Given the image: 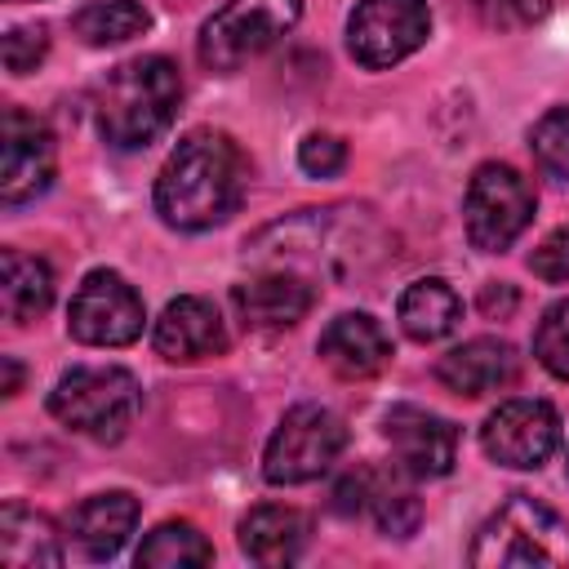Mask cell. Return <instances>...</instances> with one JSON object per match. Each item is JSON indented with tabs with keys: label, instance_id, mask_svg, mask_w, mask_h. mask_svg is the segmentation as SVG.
Wrapping results in <instances>:
<instances>
[{
	"label": "cell",
	"instance_id": "cell-1",
	"mask_svg": "<svg viewBox=\"0 0 569 569\" xmlns=\"http://www.w3.org/2000/svg\"><path fill=\"white\" fill-rule=\"evenodd\" d=\"M249 187V160L222 129H191L178 138L156 173V213L173 231H209L227 222Z\"/></svg>",
	"mask_w": 569,
	"mask_h": 569
},
{
	"label": "cell",
	"instance_id": "cell-2",
	"mask_svg": "<svg viewBox=\"0 0 569 569\" xmlns=\"http://www.w3.org/2000/svg\"><path fill=\"white\" fill-rule=\"evenodd\" d=\"M182 107V76L164 53H142L111 67L93 93L98 133L116 151L151 147Z\"/></svg>",
	"mask_w": 569,
	"mask_h": 569
},
{
	"label": "cell",
	"instance_id": "cell-3",
	"mask_svg": "<svg viewBox=\"0 0 569 569\" xmlns=\"http://www.w3.org/2000/svg\"><path fill=\"white\" fill-rule=\"evenodd\" d=\"M138 405H142V387L120 365H76L49 391V413L67 431L89 436L98 445H116L133 427Z\"/></svg>",
	"mask_w": 569,
	"mask_h": 569
},
{
	"label": "cell",
	"instance_id": "cell-4",
	"mask_svg": "<svg viewBox=\"0 0 569 569\" xmlns=\"http://www.w3.org/2000/svg\"><path fill=\"white\" fill-rule=\"evenodd\" d=\"M476 569L507 565H569V520L529 493H511L471 538Z\"/></svg>",
	"mask_w": 569,
	"mask_h": 569
},
{
	"label": "cell",
	"instance_id": "cell-5",
	"mask_svg": "<svg viewBox=\"0 0 569 569\" xmlns=\"http://www.w3.org/2000/svg\"><path fill=\"white\" fill-rule=\"evenodd\" d=\"M302 18V0H227L204 18L196 53L209 71H240L276 40H284Z\"/></svg>",
	"mask_w": 569,
	"mask_h": 569
},
{
	"label": "cell",
	"instance_id": "cell-6",
	"mask_svg": "<svg viewBox=\"0 0 569 569\" xmlns=\"http://www.w3.org/2000/svg\"><path fill=\"white\" fill-rule=\"evenodd\" d=\"M533 209H538V196H533V182L516 169V164H502V160H485L471 182H467V196H462V227H467V240L480 249V253H502L511 249L525 227L533 222Z\"/></svg>",
	"mask_w": 569,
	"mask_h": 569
},
{
	"label": "cell",
	"instance_id": "cell-7",
	"mask_svg": "<svg viewBox=\"0 0 569 569\" xmlns=\"http://www.w3.org/2000/svg\"><path fill=\"white\" fill-rule=\"evenodd\" d=\"M347 449V422L325 405H293L267 449H262V476L271 485H307L320 480Z\"/></svg>",
	"mask_w": 569,
	"mask_h": 569
},
{
	"label": "cell",
	"instance_id": "cell-8",
	"mask_svg": "<svg viewBox=\"0 0 569 569\" xmlns=\"http://www.w3.org/2000/svg\"><path fill=\"white\" fill-rule=\"evenodd\" d=\"M147 325V307L138 298V289L111 271V267H93L67 307V333L84 347H129L142 338Z\"/></svg>",
	"mask_w": 569,
	"mask_h": 569
},
{
	"label": "cell",
	"instance_id": "cell-9",
	"mask_svg": "<svg viewBox=\"0 0 569 569\" xmlns=\"http://www.w3.org/2000/svg\"><path fill=\"white\" fill-rule=\"evenodd\" d=\"M431 36L427 0H360L347 18V53L365 71H387Z\"/></svg>",
	"mask_w": 569,
	"mask_h": 569
},
{
	"label": "cell",
	"instance_id": "cell-10",
	"mask_svg": "<svg viewBox=\"0 0 569 569\" xmlns=\"http://www.w3.org/2000/svg\"><path fill=\"white\" fill-rule=\"evenodd\" d=\"M58 173V142L53 129L22 107H4L0 116V204L18 209L31 204L53 187Z\"/></svg>",
	"mask_w": 569,
	"mask_h": 569
},
{
	"label": "cell",
	"instance_id": "cell-11",
	"mask_svg": "<svg viewBox=\"0 0 569 569\" xmlns=\"http://www.w3.org/2000/svg\"><path fill=\"white\" fill-rule=\"evenodd\" d=\"M560 445V413L547 400H502L485 427H480V449L511 471H538Z\"/></svg>",
	"mask_w": 569,
	"mask_h": 569
},
{
	"label": "cell",
	"instance_id": "cell-12",
	"mask_svg": "<svg viewBox=\"0 0 569 569\" xmlns=\"http://www.w3.org/2000/svg\"><path fill=\"white\" fill-rule=\"evenodd\" d=\"M413 476L405 467L396 471H373V467H356L338 480L333 489V507L342 516H373L382 538H409L422 520V502L409 485Z\"/></svg>",
	"mask_w": 569,
	"mask_h": 569
},
{
	"label": "cell",
	"instance_id": "cell-13",
	"mask_svg": "<svg viewBox=\"0 0 569 569\" xmlns=\"http://www.w3.org/2000/svg\"><path fill=\"white\" fill-rule=\"evenodd\" d=\"M382 436L396 453V467H405L413 480L449 476L458 462V427L431 409L391 405L382 418Z\"/></svg>",
	"mask_w": 569,
	"mask_h": 569
},
{
	"label": "cell",
	"instance_id": "cell-14",
	"mask_svg": "<svg viewBox=\"0 0 569 569\" xmlns=\"http://www.w3.org/2000/svg\"><path fill=\"white\" fill-rule=\"evenodd\" d=\"M231 302H236L244 329L276 333V329H293L316 307V284L293 267H271V271L240 280L231 289Z\"/></svg>",
	"mask_w": 569,
	"mask_h": 569
},
{
	"label": "cell",
	"instance_id": "cell-15",
	"mask_svg": "<svg viewBox=\"0 0 569 569\" xmlns=\"http://www.w3.org/2000/svg\"><path fill=\"white\" fill-rule=\"evenodd\" d=\"M151 347H156V356H164L173 365H196V360L227 351V325L209 298L182 293V298H169L164 311L156 316Z\"/></svg>",
	"mask_w": 569,
	"mask_h": 569
},
{
	"label": "cell",
	"instance_id": "cell-16",
	"mask_svg": "<svg viewBox=\"0 0 569 569\" xmlns=\"http://www.w3.org/2000/svg\"><path fill=\"white\" fill-rule=\"evenodd\" d=\"M520 378V356L502 338H467L436 360V382L453 396H489Z\"/></svg>",
	"mask_w": 569,
	"mask_h": 569
},
{
	"label": "cell",
	"instance_id": "cell-17",
	"mask_svg": "<svg viewBox=\"0 0 569 569\" xmlns=\"http://www.w3.org/2000/svg\"><path fill=\"white\" fill-rule=\"evenodd\" d=\"M320 360L347 378V382H360V378H373L387 369L391 360V338L387 329L369 316V311H342L333 316L325 329H320V342H316Z\"/></svg>",
	"mask_w": 569,
	"mask_h": 569
},
{
	"label": "cell",
	"instance_id": "cell-18",
	"mask_svg": "<svg viewBox=\"0 0 569 569\" xmlns=\"http://www.w3.org/2000/svg\"><path fill=\"white\" fill-rule=\"evenodd\" d=\"M138 516H142V507L129 489H107V493H89L67 516V533L89 560H111L138 529Z\"/></svg>",
	"mask_w": 569,
	"mask_h": 569
},
{
	"label": "cell",
	"instance_id": "cell-19",
	"mask_svg": "<svg viewBox=\"0 0 569 569\" xmlns=\"http://www.w3.org/2000/svg\"><path fill=\"white\" fill-rule=\"evenodd\" d=\"M240 551L253 565H293L307 551L311 538V520L298 507H280V502H262L240 520Z\"/></svg>",
	"mask_w": 569,
	"mask_h": 569
},
{
	"label": "cell",
	"instance_id": "cell-20",
	"mask_svg": "<svg viewBox=\"0 0 569 569\" xmlns=\"http://www.w3.org/2000/svg\"><path fill=\"white\" fill-rule=\"evenodd\" d=\"M62 538L53 520L18 498L4 502L0 511V565L4 569H40V565H62Z\"/></svg>",
	"mask_w": 569,
	"mask_h": 569
},
{
	"label": "cell",
	"instance_id": "cell-21",
	"mask_svg": "<svg viewBox=\"0 0 569 569\" xmlns=\"http://www.w3.org/2000/svg\"><path fill=\"white\" fill-rule=\"evenodd\" d=\"M53 307V267L22 249H0V311L13 329L40 320Z\"/></svg>",
	"mask_w": 569,
	"mask_h": 569
},
{
	"label": "cell",
	"instance_id": "cell-22",
	"mask_svg": "<svg viewBox=\"0 0 569 569\" xmlns=\"http://www.w3.org/2000/svg\"><path fill=\"white\" fill-rule=\"evenodd\" d=\"M396 320H400V329H405L413 342H422V347H427V342H445V338L462 325V298L453 293L449 280L422 276V280H413V284L400 293Z\"/></svg>",
	"mask_w": 569,
	"mask_h": 569
},
{
	"label": "cell",
	"instance_id": "cell-23",
	"mask_svg": "<svg viewBox=\"0 0 569 569\" xmlns=\"http://www.w3.org/2000/svg\"><path fill=\"white\" fill-rule=\"evenodd\" d=\"M151 27V9L142 0H89L84 9L71 13V31L89 44V49H107V44H124L133 36H142Z\"/></svg>",
	"mask_w": 569,
	"mask_h": 569
},
{
	"label": "cell",
	"instance_id": "cell-24",
	"mask_svg": "<svg viewBox=\"0 0 569 569\" xmlns=\"http://www.w3.org/2000/svg\"><path fill=\"white\" fill-rule=\"evenodd\" d=\"M209 560H213V542L191 520H164L138 547V565L147 569H182V565H209Z\"/></svg>",
	"mask_w": 569,
	"mask_h": 569
},
{
	"label": "cell",
	"instance_id": "cell-25",
	"mask_svg": "<svg viewBox=\"0 0 569 569\" xmlns=\"http://www.w3.org/2000/svg\"><path fill=\"white\" fill-rule=\"evenodd\" d=\"M529 151H533V164L556 178V182H569V102L551 107L533 129H529Z\"/></svg>",
	"mask_w": 569,
	"mask_h": 569
},
{
	"label": "cell",
	"instance_id": "cell-26",
	"mask_svg": "<svg viewBox=\"0 0 569 569\" xmlns=\"http://www.w3.org/2000/svg\"><path fill=\"white\" fill-rule=\"evenodd\" d=\"M533 356L551 378L569 382V298H560L542 311V320L533 329Z\"/></svg>",
	"mask_w": 569,
	"mask_h": 569
},
{
	"label": "cell",
	"instance_id": "cell-27",
	"mask_svg": "<svg viewBox=\"0 0 569 569\" xmlns=\"http://www.w3.org/2000/svg\"><path fill=\"white\" fill-rule=\"evenodd\" d=\"M471 9L493 31H525L551 13V0H471Z\"/></svg>",
	"mask_w": 569,
	"mask_h": 569
},
{
	"label": "cell",
	"instance_id": "cell-28",
	"mask_svg": "<svg viewBox=\"0 0 569 569\" xmlns=\"http://www.w3.org/2000/svg\"><path fill=\"white\" fill-rule=\"evenodd\" d=\"M44 53H49V31H44L40 22H31V27H9V31H4V71H9V76L36 71V67L44 62Z\"/></svg>",
	"mask_w": 569,
	"mask_h": 569
},
{
	"label": "cell",
	"instance_id": "cell-29",
	"mask_svg": "<svg viewBox=\"0 0 569 569\" xmlns=\"http://www.w3.org/2000/svg\"><path fill=\"white\" fill-rule=\"evenodd\" d=\"M347 164V142L338 133H307L298 142V169L307 178H333Z\"/></svg>",
	"mask_w": 569,
	"mask_h": 569
},
{
	"label": "cell",
	"instance_id": "cell-30",
	"mask_svg": "<svg viewBox=\"0 0 569 569\" xmlns=\"http://www.w3.org/2000/svg\"><path fill=\"white\" fill-rule=\"evenodd\" d=\"M529 271L547 284H565L569 280V227H556L533 253H529Z\"/></svg>",
	"mask_w": 569,
	"mask_h": 569
},
{
	"label": "cell",
	"instance_id": "cell-31",
	"mask_svg": "<svg viewBox=\"0 0 569 569\" xmlns=\"http://www.w3.org/2000/svg\"><path fill=\"white\" fill-rule=\"evenodd\" d=\"M516 302H520L516 289L502 284V280H498V284H485V293H480V311H485L489 320H507V316L516 311Z\"/></svg>",
	"mask_w": 569,
	"mask_h": 569
},
{
	"label": "cell",
	"instance_id": "cell-32",
	"mask_svg": "<svg viewBox=\"0 0 569 569\" xmlns=\"http://www.w3.org/2000/svg\"><path fill=\"white\" fill-rule=\"evenodd\" d=\"M0 365H4V387H0V391H4V396H18V382H22V369H18V360H13V356H4Z\"/></svg>",
	"mask_w": 569,
	"mask_h": 569
},
{
	"label": "cell",
	"instance_id": "cell-33",
	"mask_svg": "<svg viewBox=\"0 0 569 569\" xmlns=\"http://www.w3.org/2000/svg\"><path fill=\"white\" fill-rule=\"evenodd\" d=\"M13 4H18V0H13Z\"/></svg>",
	"mask_w": 569,
	"mask_h": 569
}]
</instances>
